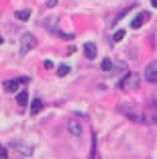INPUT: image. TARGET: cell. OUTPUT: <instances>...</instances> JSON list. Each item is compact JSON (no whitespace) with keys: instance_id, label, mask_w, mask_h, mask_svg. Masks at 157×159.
<instances>
[{"instance_id":"cell-22","label":"cell","mask_w":157,"mask_h":159,"mask_svg":"<svg viewBox=\"0 0 157 159\" xmlns=\"http://www.w3.org/2000/svg\"><path fill=\"white\" fill-rule=\"evenodd\" d=\"M2 41H4V39H2V35H0V43H2Z\"/></svg>"},{"instance_id":"cell-16","label":"cell","mask_w":157,"mask_h":159,"mask_svg":"<svg viewBox=\"0 0 157 159\" xmlns=\"http://www.w3.org/2000/svg\"><path fill=\"white\" fill-rule=\"evenodd\" d=\"M122 37H125V31L120 29V31H116V33H114V37H112V43H118Z\"/></svg>"},{"instance_id":"cell-13","label":"cell","mask_w":157,"mask_h":159,"mask_svg":"<svg viewBox=\"0 0 157 159\" xmlns=\"http://www.w3.org/2000/svg\"><path fill=\"white\" fill-rule=\"evenodd\" d=\"M102 71H106V74H112V61L108 59V57H104V61H102Z\"/></svg>"},{"instance_id":"cell-5","label":"cell","mask_w":157,"mask_h":159,"mask_svg":"<svg viewBox=\"0 0 157 159\" xmlns=\"http://www.w3.org/2000/svg\"><path fill=\"white\" fill-rule=\"evenodd\" d=\"M145 80H147V82H151V84H155L157 82V59H153L151 63H147V66H145Z\"/></svg>"},{"instance_id":"cell-1","label":"cell","mask_w":157,"mask_h":159,"mask_svg":"<svg viewBox=\"0 0 157 159\" xmlns=\"http://www.w3.org/2000/svg\"><path fill=\"white\" fill-rule=\"evenodd\" d=\"M116 110H118L122 116H127L129 120H133V122H147L145 114L141 112V110L137 108V104H133V102H120L118 106H116Z\"/></svg>"},{"instance_id":"cell-4","label":"cell","mask_w":157,"mask_h":159,"mask_svg":"<svg viewBox=\"0 0 157 159\" xmlns=\"http://www.w3.org/2000/svg\"><path fill=\"white\" fill-rule=\"evenodd\" d=\"M21 84H29V78H14V80H4V90L6 92H16V90H19V86Z\"/></svg>"},{"instance_id":"cell-21","label":"cell","mask_w":157,"mask_h":159,"mask_svg":"<svg viewBox=\"0 0 157 159\" xmlns=\"http://www.w3.org/2000/svg\"><path fill=\"white\" fill-rule=\"evenodd\" d=\"M151 6H157V0H151Z\"/></svg>"},{"instance_id":"cell-20","label":"cell","mask_w":157,"mask_h":159,"mask_svg":"<svg viewBox=\"0 0 157 159\" xmlns=\"http://www.w3.org/2000/svg\"><path fill=\"white\" fill-rule=\"evenodd\" d=\"M43 66H45L47 70H51V67H53V61H45V63H43Z\"/></svg>"},{"instance_id":"cell-9","label":"cell","mask_w":157,"mask_h":159,"mask_svg":"<svg viewBox=\"0 0 157 159\" xmlns=\"http://www.w3.org/2000/svg\"><path fill=\"white\" fill-rule=\"evenodd\" d=\"M41 108H43V100H41V98H35V100L31 102V114H37Z\"/></svg>"},{"instance_id":"cell-14","label":"cell","mask_w":157,"mask_h":159,"mask_svg":"<svg viewBox=\"0 0 157 159\" xmlns=\"http://www.w3.org/2000/svg\"><path fill=\"white\" fill-rule=\"evenodd\" d=\"M12 147H16V149H21V155H31V147H27V145H21V143H12Z\"/></svg>"},{"instance_id":"cell-17","label":"cell","mask_w":157,"mask_h":159,"mask_svg":"<svg viewBox=\"0 0 157 159\" xmlns=\"http://www.w3.org/2000/svg\"><path fill=\"white\" fill-rule=\"evenodd\" d=\"M96 157V137H92V153H90V159Z\"/></svg>"},{"instance_id":"cell-11","label":"cell","mask_w":157,"mask_h":159,"mask_svg":"<svg viewBox=\"0 0 157 159\" xmlns=\"http://www.w3.org/2000/svg\"><path fill=\"white\" fill-rule=\"evenodd\" d=\"M29 16H31V10H16L14 12V19H19V20H29Z\"/></svg>"},{"instance_id":"cell-18","label":"cell","mask_w":157,"mask_h":159,"mask_svg":"<svg viewBox=\"0 0 157 159\" xmlns=\"http://www.w3.org/2000/svg\"><path fill=\"white\" fill-rule=\"evenodd\" d=\"M53 6H57V0H47V8H53Z\"/></svg>"},{"instance_id":"cell-15","label":"cell","mask_w":157,"mask_h":159,"mask_svg":"<svg viewBox=\"0 0 157 159\" xmlns=\"http://www.w3.org/2000/svg\"><path fill=\"white\" fill-rule=\"evenodd\" d=\"M55 74L59 75V78H63V75H67V74H69V67H67V66H59Z\"/></svg>"},{"instance_id":"cell-12","label":"cell","mask_w":157,"mask_h":159,"mask_svg":"<svg viewBox=\"0 0 157 159\" xmlns=\"http://www.w3.org/2000/svg\"><path fill=\"white\" fill-rule=\"evenodd\" d=\"M29 102V94H27V90H23V92L16 96V104H21V106H25V104Z\"/></svg>"},{"instance_id":"cell-2","label":"cell","mask_w":157,"mask_h":159,"mask_svg":"<svg viewBox=\"0 0 157 159\" xmlns=\"http://www.w3.org/2000/svg\"><path fill=\"white\" fill-rule=\"evenodd\" d=\"M139 82H141V78H139L137 74H133V71H127V74L118 80L116 88H118V90H133V88H139Z\"/></svg>"},{"instance_id":"cell-6","label":"cell","mask_w":157,"mask_h":159,"mask_svg":"<svg viewBox=\"0 0 157 159\" xmlns=\"http://www.w3.org/2000/svg\"><path fill=\"white\" fill-rule=\"evenodd\" d=\"M67 131L72 133V137H82L84 129H82V125H80V120H76V118H69V120H67Z\"/></svg>"},{"instance_id":"cell-19","label":"cell","mask_w":157,"mask_h":159,"mask_svg":"<svg viewBox=\"0 0 157 159\" xmlns=\"http://www.w3.org/2000/svg\"><path fill=\"white\" fill-rule=\"evenodd\" d=\"M0 159H6V149L0 145Z\"/></svg>"},{"instance_id":"cell-8","label":"cell","mask_w":157,"mask_h":159,"mask_svg":"<svg viewBox=\"0 0 157 159\" xmlns=\"http://www.w3.org/2000/svg\"><path fill=\"white\" fill-rule=\"evenodd\" d=\"M84 53H86V57H88V59H94V57L98 55L96 43H86V45H84Z\"/></svg>"},{"instance_id":"cell-10","label":"cell","mask_w":157,"mask_h":159,"mask_svg":"<svg viewBox=\"0 0 157 159\" xmlns=\"http://www.w3.org/2000/svg\"><path fill=\"white\" fill-rule=\"evenodd\" d=\"M133 6H135V4H131V6H125V10H120V12H118V14H116L114 19H112V23H110V27H114V25H116V23H118V20H120V19H122V16H125V14H127V12H129V10H131V8H133Z\"/></svg>"},{"instance_id":"cell-3","label":"cell","mask_w":157,"mask_h":159,"mask_svg":"<svg viewBox=\"0 0 157 159\" xmlns=\"http://www.w3.org/2000/svg\"><path fill=\"white\" fill-rule=\"evenodd\" d=\"M37 47V39H35V35L33 33H23V37H21V55H27L31 49H35Z\"/></svg>"},{"instance_id":"cell-7","label":"cell","mask_w":157,"mask_h":159,"mask_svg":"<svg viewBox=\"0 0 157 159\" xmlns=\"http://www.w3.org/2000/svg\"><path fill=\"white\" fill-rule=\"evenodd\" d=\"M149 16H151V14L145 12V10H143V12H139L137 16L131 20V29H141V27L145 25V20H149Z\"/></svg>"}]
</instances>
